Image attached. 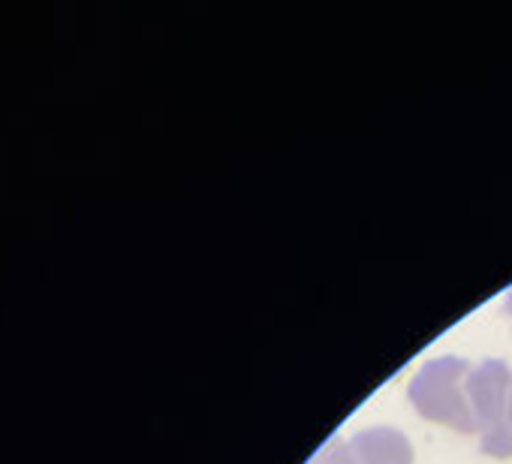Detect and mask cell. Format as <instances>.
<instances>
[{
  "label": "cell",
  "instance_id": "cell-6",
  "mask_svg": "<svg viewBox=\"0 0 512 464\" xmlns=\"http://www.w3.org/2000/svg\"><path fill=\"white\" fill-rule=\"evenodd\" d=\"M503 305H506V311H509V317H512V290L506 293V299H503Z\"/></svg>",
  "mask_w": 512,
  "mask_h": 464
},
{
  "label": "cell",
  "instance_id": "cell-2",
  "mask_svg": "<svg viewBox=\"0 0 512 464\" xmlns=\"http://www.w3.org/2000/svg\"><path fill=\"white\" fill-rule=\"evenodd\" d=\"M467 395H470L476 431L482 437L491 434L503 422L509 410V398H512V371L506 368V362L485 359L473 365L467 377Z\"/></svg>",
  "mask_w": 512,
  "mask_h": 464
},
{
  "label": "cell",
  "instance_id": "cell-1",
  "mask_svg": "<svg viewBox=\"0 0 512 464\" xmlns=\"http://www.w3.org/2000/svg\"><path fill=\"white\" fill-rule=\"evenodd\" d=\"M470 362L458 356H437L428 359L416 377L410 380L407 398L425 416L428 422L446 425L458 434H479L470 410V395H467V377H470Z\"/></svg>",
  "mask_w": 512,
  "mask_h": 464
},
{
  "label": "cell",
  "instance_id": "cell-3",
  "mask_svg": "<svg viewBox=\"0 0 512 464\" xmlns=\"http://www.w3.org/2000/svg\"><path fill=\"white\" fill-rule=\"evenodd\" d=\"M350 464H413L410 440L389 425H374L347 440Z\"/></svg>",
  "mask_w": 512,
  "mask_h": 464
},
{
  "label": "cell",
  "instance_id": "cell-5",
  "mask_svg": "<svg viewBox=\"0 0 512 464\" xmlns=\"http://www.w3.org/2000/svg\"><path fill=\"white\" fill-rule=\"evenodd\" d=\"M308 464H350V461H347V440H341L338 434L329 437V440L308 458Z\"/></svg>",
  "mask_w": 512,
  "mask_h": 464
},
{
  "label": "cell",
  "instance_id": "cell-4",
  "mask_svg": "<svg viewBox=\"0 0 512 464\" xmlns=\"http://www.w3.org/2000/svg\"><path fill=\"white\" fill-rule=\"evenodd\" d=\"M479 449L491 458H512V398H509V410L503 422L479 440Z\"/></svg>",
  "mask_w": 512,
  "mask_h": 464
}]
</instances>
